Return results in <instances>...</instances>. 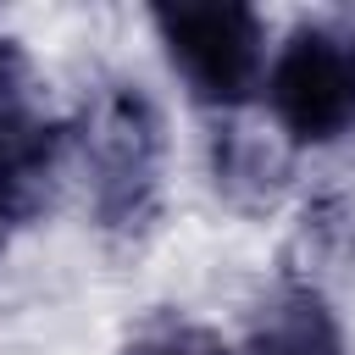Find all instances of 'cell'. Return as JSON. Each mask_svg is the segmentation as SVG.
I'll list each match as a JSON object with an SVG mask.
<instances>
[{
  "label": "cell",
  "mask_w": 355,
  "mask_h": 355,
  "mask_svg": "<svg viewBox=\"0 0 355 355\" xmlns=\"http://www.w3.org/2000/svg\"><path fill=\"white\" fill-rule=\"evenodd\" d=\"M83 172L94 194V222L111 244H139L161 216V172H166V128L155 100L139 83H100L83 105Z\"/></svg>",
  "instance_id": "6da1fadb"
},
{
  "label": "cell",
  "mask_w": 355,
  "mask_h": 355,
  "mask_svg": "<svg viewBox=\"0 0 355 355\" xmlns=\"http://www.w3.org/2000/svg\"><path fill=\"white\" fill-rule=\"evenodd\" d=\"M0 250H6V222H0Z\"/></svg>",
  "instance_id": "ba28073f"
},
{
  "label": "cell",
  "mask_w": 355,
  "mask_h": 355,
  "mask_svg": "<svg viewBox=\"0 0 355 355\" xmlns=\"http://www.w3.org/2000/svg\"><path fill=\"white\" fill-rule=\"evenodd\" d=\"M250 355H344V338L311 283H283L255 322Z\"/></svg>",
  "instance_id": "5b68a950"
},
{
  "label": "cell",
  "mask_w": 355,
  "mask_h": 355,
  "mask_svg": "<svg viewBox=\"0 0 355 355\" xmlns=\"http://www.w3.org/2000/svg\"><path fill=\"white\" fill-rule=\"evenodd\" d=\"M61 150H67V128L50 116L28 50L11 33H0V222L6 227L44 211Z\"/></svg>",
  "instance_id": "277c9868"
},
{
  "label": "cell",
  "mask_w": 355,
  "mask_h": 355,
  "mask_svg": "<svg viewBox=\"0 0 355 355\" xmlns=\"http://www.w3.org/2000/svg\"><path fill=\"white\" fill-rule=\"evenodd\" d=\"M172 72L211 111H239L266 72V22L233 0H183L150 11Z\"/></svg>",
  "instance_id": "7a4b0ae2"
},
{
  "label": "cell",
  "mask_w": 355,
  "mask_h": 355,
  "mask_svg": "<svg viewBox=\"0 0 355 355\" xmlns=\"http://www.w3.org/2000/svg\"><path fill=\"white\" fill-rule=\"evenodd\" d=\"M211 161H216V189L244 211L272 205L283 189V155L266 139H255L250 128H222L211 144Z\"/></svg>",
  "instance_id": "8992f818"
},
{
  "label": "cell",
  "mask_w": 355,
  "mask_h": 355,
  "mask_svg": "<svg viewBox=\"0 0 355 355\" xmlns=\"http://www.w3.org/2000/svg\"><path fill=\"white\" fill-rule=\"evenodd\" d=\"M266 100L294 144H338L355 133V44L327 22L294 28L266 72Z\"/></svg>",
  "instance_id": "3957f363"
},
{
  "label": "cell",
  "mask_w": 355,
  "mask_h": 355,
  "mask_svg": "<svg viewBox=\"0 0 355 355\" xmlns=\"http://www.w3.org/2000/svg\"><path fill=\"white\" fill-rule=\"evenodd\" d=\"M122 355H233L211 327H194V322H150L139 327Z\"/></svg>",
  "instance_id": "52a82bcc"
}]
</instances>
